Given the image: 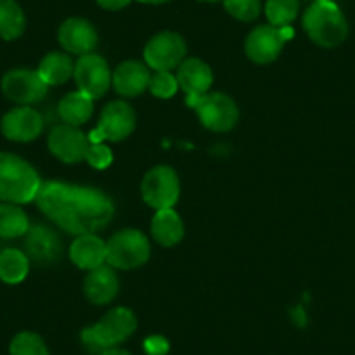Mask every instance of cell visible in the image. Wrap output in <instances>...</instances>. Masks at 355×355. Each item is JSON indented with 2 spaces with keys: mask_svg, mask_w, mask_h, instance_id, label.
<instances>
[{
  "mask_svg": "<svg viewBox=\"0 0 355 355\" xmlns=\"http://www.w3.org/2000/svg\"><path fill=\"white\" fill-rule=\"evenodd\" d=\"M150 78H152V75H150L146 63L129 60L115 68L114 75H112V84L121 96L136 98L148 89Z\"/></svg>",
  "mask_w": 355,
  "mask_h": 355,
  "instance_id": "obj_16",
  "label": "cell"
},
{
  "mask_svg": "<svg viewBox=\"0 0 355 355\" xmlns=\"http://www.w3.org/2000/svg\"><path fill=\"white\" fill-rule=\"evenodd\" d=\"M26 28V18L16 0H0V39L16 40Z\"/></svg>",
  "mask_w": 355,
  "mask_h": 355,
  "instance_id": "obj_25",
  "label": "cell"
},
{
  "mask_svg": "<svg viewBox=\"0 0 355 355\" xmlns=\"http://www.w3.org/2000/svg\"><path fill=\"white\" fill-rule=\"evenodd\" d=\"M303 28L313 44L320 47H336L347 39V18L333 0L313 2L303 15Z\"/></svg>",
  "mask_w": 355,
  "mask_h": 355,
  "instance_id": "obj_4",
  "label": "cell"
},
{
  "mask_svg": "<svg viewBox=\"0 0 355 355\" xmlns=\"http://www.w3.org/2000/svg\"><path fill=\"white\" fill-rule=\"evenodd\" d=\"M30 221L19 204L0 202V239H16L28 234Z\"/></svg>",
  "mask_w": 355,
  "mask_h": 355,
  "instance_id": "obj_26",
  "label": "cell"
},
{
  "mask_svg": "<svg viewBox=\"0 0 355 355\" xmlns=\"http://www.w3.org/2000/svg\"><path fill=\"white\" fill-rule=\"evenodd\" d=\"M145 350L148 355H166L169 343L162 336H152L145 341Z\"/></svg>",
  "mask_w": 355,
  "mask_h": 355,
  "instance_id": "obj_32",
  "label": "cell"
},
{
  "mask_svg": "<svg viewBox=\"0 0 355 355\" xmlns=\"http://www.w3.org/2000/svg\"><path fill=\"white\" fill-rule=\"evenodd\" d=\"M136 128V112L125 101H112L103 108L100 115L98 128L89 135L91 143L122 141L128 138Z\"/></svg>",
  "mask_w": 355,
  "mask_h": 355,
  "instance_id": "obj_10",
  "label": "cell"
},
{
  "mask_svg": "<svg viewBox=\"0 0 355 355\" xmlns=\"http://www.w3.org/2000/svg\"><path fill=\"white\" fill-rule=\"evenodd\" d=\"M315 2H326V0H315Z\"/></svg>",
  "mask_w": 355,
  "mask_h": 355,
  "instance_id": "obj_37",
  "label": "cell"
},
{
  "mask_svg": "<svg viewBox=\"0 0 355 355\" xmlns=\"http://www.w3.org/2000/svg\"><path fill=\"white\" fill-rule=\"evenodd\" d=\"M30 270V258L19 249H4L0 252V281L19 284Z\"/></svg>",
  "mask_w": 355,
  "mask_h": 355,
  "instance_id": "obj_24",
  "label": "cell"
},
{
  "mask_svg": "<svg viewBox=\"0 0 355 355\" xmlns=\"http://www.w3.org/2000/svg\"><path fill=\"white\" fill-rule=\"evenodd\" d=\"M178 87L182 89L187 96H200L209 91L213 85V71L209 64L199 58H190L178 67Z\"/></svg>",
  "mask_w": 355,
  "mask_h": 355,
  "instance_id": "obj_17",
  "label": "cell"
},
{
  "mask_svg": "<svg viewBox=\"0 0 355 355\" xmlns=\"http://www.w3.org/2000/svg\"><path fill=\"white\" fill-rule=\"evenodd\" d=\"M300 12V0H266L265 15L275 28L289 26Z\"/></svg>",
  "mask_w": 355,
  "mask_h": 355,
  "instance_id": "obj_27",
  "label": "cell"
},
{
  "mask_svg": "<svg viewBox=\"0 0 355 355\" xmlns=\"http://www.w3.org/2000/svg\"><path fill=\"white\" fill-rule=\"evenodd\" d=\"M225 9L239 21H254L261 12V0H223Z\"/></svg>",
  "mask_w": 355,
  "mask_h": 355,
  "instance_id": "obj_29",
  "label": "cell"
},
{
  "mask_svg": "<svg viewBox=\"0 0 355 355\" xmlns=\"http://www.w3.org/2000/svg\"><path fill=\"white\" fill-rule=\"evenodd\" d=\"M101 355H131L128 350H122V348H108V350H105Z\"/></svg>",
  "mask_w": 355,
  "mask_h": 355,
  "instance_id": "obj_34",
  "label": "cell"
},
{
  "mask_svg": "<svg viewBox=\"0 0 355 355\" xmlns=\"http://www.w3.org/2000/svg\"><path fill=\"white\" fill-rule=\"evenodd\" d=\"M35 202L49 220L73 235L101 230L115 213L112 200L101 190L61 182L42 183Z\"/></svg>",
  "mask_w": 355,
  "mask_h": 355,
  "instance_id": "obj_1",
  "label": "cell"
},
{
  "mask_svg": "<svg viewBox=\"0 0 355 355\" xmlns=\"http://www.w3.org/2000/svg\"><path fill=\"white\" fill-rule=\"evenodd\" d=\"M37 71L47 85H61L73 75L75 64L67 53L53 51L42 58Z\"/></svg>",
  "mask_w": 355,
  "mask_h": 355,
  "instance_id": "obj_22",
  "label": "cell"
},
{
  "mask_svg": "<svg viewBox=\"0 0 355 355\" xmlns=\"http://www.w3.org/2000/svg\"><path fill=\"white\" fill-rule=\"evenodd\" d=\"M136 326L138 320L132 310L125 306H115L108 310L94 326L85 327L80 338L93 354H103L108 348L117 347L119 343L128 340L136 331Z\"/></svg>",
  "mask_w": 355,
  "mask_h": 355,
  "instance_id": "obj_3",
  "label": "cell"
},
{
  "mask_svg": "<svg viewBox=\"0 0 355 355\" xmlns=\"http://www.w3.org/2000/svg\"><path fill=\"white\" fill-rule=\"evenodd\" d=\"M295 35L291 26L275 28L272 25H259L245 37L244 49L251 61L258 64H268L275 61L284 49V44Z\"/></svg>",
  "mask_w": 355,
  "mask_h": 355,
  "instance_id": "obj_8",
  "label": "cell"
},
{
  "mask_svg": "<svg viewBox=\"0 0 355 355\" xmlns=\"http://www.w3.org/2000/svg\"><path fill=\"white\" fill-rule=\"evenodd\" d=\"M47 146L56 159L64 164H77L85 160L87 150L91 146L87 136L77 128L68 124L56 125L47 138Z\"/></svg>",
  "mask_w": 355,
  "mask_h": 355,
  "instance_id": "obj_13",
  "label": "cell"
},
{
  "mask_svg": "<svg viewBox=\"0 0 355 355\" xmlns=\"http://www.w3.org/2000/svg\"><path fill=\"white\" fill-rule=\"evenodd\" d=\"M26 251L37 263H53L61 254V241L54 232L46 227H35L26 237Z\"/></svg>",
  "mask_w": 355,
  "mask_h": 355,
  "instance_id": "obj_20",
  "label": "cell"
},
{
  "mask_svg": "<svg viewBox=\"0 0 355 355\" xmlns=\"http://www.w3.org/2000/svg\"><path fill=\"white\" fill-rule=\"evenodd\" d=\"M49 85L42 80L37 70H28V68H16V70L8 71L2 77V93L8 100L15 101L18 105L37 103L44 100L47 94Z\"/></svg>",
  "mask_w": 355,
  "mask_h": 355,
  "instance_id": "obj_12",
  "label": "cell"
},
{
  "mask_svg": "<svg viewBox=\"0 0 355 355\" xmlns=\"http://www.w3.org/2000/svg\"><path fill=\"white\" fill-rule=\"evenodd\" d=\"M58 39L67 53L78 54V56L93 53L94 47L98 46L96 28L93 23L84 18H70L61 23Z\"/></svg>",
  "mask_w": 355,
  "mask_h": 355,
  "instance_id": "obj_15",
  "label": "cell"
},
{
  "mask_svg": "<svg viewBox=\"0 0 355 355\" xmlns=\"http://www.w3.org/2000/svg\"><path fill=\"white\" fill-rule=\"evenodd\" d=\"M138 2H143V4L159 6V4H167V2H171V0H138Z\"/></svg>",
  "mask_w": 355,
  "mask_h": 355,
  "instance_id": "obj_35",
  "label": "cell"
},
{
  "mask_svg": "<svg viewBox=\"0 0 355 355\" xmlns=\"http://www.w3.org/2000/svg\"><path fill=\"white\" fill-rule=\"evenodd\" d=\"M150 232L155 242H159L164 248H171L182 241L185 235V227H183L182 216L171 207V209L157 211L150 225Z\"/></svg>",
  "mask_w": 355,
  "mask_h": 355,
  "instance_id": "obj_21",
  "label": "cell"
},
{
  "mask_svg": "<svg viewBox=\"0 0 355 355\" xmlns=\"http://www.w3.org/2000/svg\"><path fill=\"white\" fill-rule=\"evenodd\" d=\"M187 44L180 33L160 32L146 42L143 56L146 67L155 71H171L183 63Z\"/></svg>",
  "mask_w": 355,
  "mask_h": 355,
  "instance_id": "obj_9",
  "label": "cell"
},
{
  "mask_svg": "<svg viewBox=\"0 0 355 355\" xmlns=\"http://www.w3.org/2000/svg\"><path fill=\"white\" fill-rule=\"evenodd\" d=\"M70 259L82 270H94L107 261V242L96 234L77 235L70 245Z\"/></svg>",
  "mask_w": 355,
  "mask_h": 355,
  "instance_id": "obj_19",
  "label": "cell"
},
{
  "mask_svg": "<svg viewBox=\"0 0 355 355\" xmlns=\"http://www.w3.org/2000/svg\"><path fill=\"white\" fill-rule=\"evenodd\" d=\"M150 93L160 100H169L176 94L178 91V80L171 71H157L150 78Z\"/></svg>",
  "mask_w": 355,
  "mask_h": 355,
  "instance_id": "obj_30",
  "label": "cell"
},
{
  "mask_svg": "<svg viewBox=\"0 0 355 355\" xmlns=\"http://www.w3.org/2000/svg\"><path fill=\"white\" fill-rule=\"evenodd\" d=\"M39 173L21 157L0 152V200L28 204L35 200L40 189Z\"/></svg>",
  "mask_w": 355,
  "mask_h": 355,
  "instance_id": "obj_2",
  "label": "cell"
},
{
  "mask_svg": "<svg viewBox=\"0 0 355 355\" xmlns=\"http://www.w3.org/2000/svg\"><path fill=\"white\" fill-rule=\"evenodd\" d=\"M58 110H60V117L63 119L64 124L77 128V125L85 124L91 119L94 107L93 100L87 94L80 93V91H75V93L67 94L60 101Z\"/></svg>",
  "mask_w": 355,
  "mask_h": 355,
  "instance_id": "obj_23",
  "label": "cell"
},
{
  "mask_svg": "<svg viewBox=\"0 0 355 355\" xmlns=\"http://www.w3.org/2000/svg\"><path fill=\"white\" fill-rule=\"evenodd\" d=\"M73 77L78 91L87 94L91 100L105 96L112 84V71L107 60L96 53H89L78 58L75 63Z\"/></svg>",
  "mask_w": 355,
  "mask_h": 355,
  "instance_id": "obj_11",
  "label": "cell"
},
{
  "mask_svg": "<svg viewBox=\"0 0 355 355\" xmlns=\"http://www.w3.org/2000/svg\"><path fill=\"white\" fill-rule=\"evenodd\" d=\"M42 128V115L37 110H33V108L25 107V105L12 108L0 121L2 135L8 139H11V141L18 143H28L39 138Z\"/></svg>",
  "mask_w": 355,
  "mask_h": 355,
  "instance_id": "obj_14",
  "label": "cell"
},
{
  "mask_svg": "<svg viewBox=\"0 0 355 355\" xmlns=\"http://www.w3.org/2000/svg\"><path fill=\"white\" fill-rule=\"evenodd\" d=\"M150 258V242L145 234L135 228L115 232L107 242V261L114 268L132 270L145 265Z\"/></svg>",
  "mask_w": 355,
  "mask_h": 355,
  "instance_id": "obj_6",
  "label": "cell"
},
{
  "mask_svg": "<svg viewBox=\"0 0 355 355\" xmlns=\"http://www.w3.org/2000/svg\"><path fill=\"white\" fill-rule=\"evenodd\" d=\"M200 2H220V0H200Z\"/></svg>",
  "mask_w": 355,
  "mask_h": 355,
  "instance_id": "obj_36",
  "label": "cell"
},
{
  "mask_svg": "<svg viewBox=\"0 0 355 355\" xmlns=\"http://www.w3.org/2000/svg\"><path fill=\"white\" fill-rule=\"evenodd\" d=\"M119 277L114 266L101 265L94 270H89L84 281V295L94 305H107L117 296Z\"/></svg>",
  "mask_w": 355,
  "mask_h": 355,
  "instance_id": "obj_18",
  "label": "cell"
},
{
  "mask_svg": "<svg viewBox=\"0 0 355 355\" xmlns=\"http://www.w3.org/2000/svg\"><path fill=\"white\" fill-rule=\"evenodd\" d=\"M96 2L100 8L107 9V11H121L125 6H129L131 0H96Z\"/></svg>",
  "mask_w": 355,
  "mask_h": 355,
  "instance_id": "obj_33",
  "label": "cell"
},
{
  "mask_svg": "<svg viewBox=\"0 0 355 355\" xmlns=\"http://www.w3.org/2000/svg\"><path fill=\"white\" fill-rule=\"evenodd\" d=\"M141 197L152 209H171L180 199V178L169 166L152 167L141 182Z\"/></svg>",
  "mask_w": 355,
  "mask_h": 355,
  "instance_id": "obj_7",
  "label": "cell"
},
{
  "mask_svg": "<svg viewBox=\"0 0 355 355\" xmlns=\"http://www.w3.org/2000/svg\"><path fill=\"white\" fill-rule=\"evenodd\" d=\"M85 160L94 169H107L112 164V160H114V153L103 143H91V146L87 150V155H85Z\"/></svg>",
  "mask_w": 355,
  "mask_h": 355,
  "instance_id": "obj_31",
  "label": "cell"
},
{
  "mask_svg": "<svg viewBox=\"0 0 355 355\" xmlns=\"http://www.w3.org/2000/svg\"><path fill=\"white\" fill-rule=\"evenodd\" d=\"M11 355H49L46 343L42 338L32 331H23L18 333L11 341L9 347Z\"/></svg>",
  "mask_w": 355,
  "mask_h": 355,
  "instance_id": "obj_28",
  "label": "cell"
},
{
  "mask_svg": "<svg viewBox=\"0 0 355 355\" xmlns=\"http://www.w3.org/2000/svg\"><path fill=\"white\" fill-rule=\"evenodd\" d=\"M187 105L196 110L204 128L214 132H227L239 122L237 103L223 93H206L187 96Z\"/></svg>",
  "mask_w": 355,
  "mask_h": 355,
  "instance_id": "obj_5",
  "label": "cell"
}]
</instances>
